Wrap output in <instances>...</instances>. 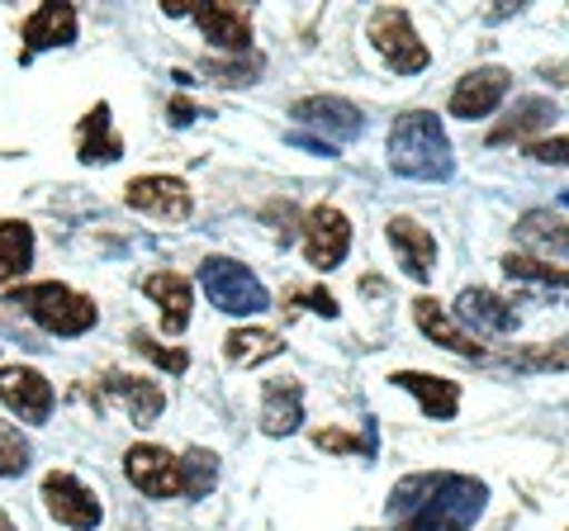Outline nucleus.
Segmentation results:
<instances>
[{
  "label": "nucleus",
  "mask_w": 569,
  "mask_h": 531,
  "mask_svg": "<svg viewBox=\"0 0 569 531\" xmlns=\"http://www.w3.org/2000/svg\"><path fill=\"white\" fill-rule=\"evenodd\" d=\"M104 403H114L123 418H133V428H152L167 409V389L148 375H123V370H104L100 375Z\"/></svg>",
  "instance_id": "7"
},
{
  "label": "nucleus",
  "mask_w": 569,
  "mask_h": 531,
  "mask_svg": "<svg viewBox=\"0 0 569 531\" xmlns=\"http://www.w3.org/2000/svg\"><path fill=\"white\" fill-rule=\"evenodd\" d=\"M0 531H14V522H10V512H0Z\"/></svg>",
  "instance_id": "36"
},
{
  "label": "nucleus",
  "mask_w": 569,
  "mask_h": 531,
  "mask_svg": "<svg viewBox=\"0 0 569 531\" xmlns=\"http://www.w3.org/2000/svg\"><path fill=\"white\" fill-rule=\"evenodd\" d=\"M77 157L81 162H119L123 157V138L114 133L110 123V104H96V110H86V119L77 123Z\"/></svg>",
  "instance_id": "22"
},
{
  "label": "nucleus",
  "mask_w": 569,
  "mask_h": 531,
  "mask_svg": "<svg viewBox=\"0 0 569 531\" xmlns=\"http://www.w3.org/2000/svg\"><path fill=\"white\" fill-rule=\"evenodd\" d=\"M295 309H313V313H323V318H337V299H332L323 285H313V290H290V294H284V313H295Z\"/></svg>",
  "instance_id": "32"
},
{
  "label": "nucleus",
  "mask_w": 569,
  "mask_h": 531,
  "mask_svg": "<svg viewBox=\"0 0 569 531\" xmlns=\"http://www.w3.org/2000/svg\"><path fill=\"white\" fill-rule=\"evenodd\" d=\"M503 365L512 370H569V342H537V347H518L508 351Z\"/></svg>",
  "instance_id": "27"
},
{
  "label": "nucleus",
  "mask_w": 569,
  "mask_h": 531,
  "mask_svg": "<svg viewBox=\"0 0 569 531\" xmlns=\"http://www.w3.org/2000/svg\"><path fill=\"white\" fill-rule=\"evenodd\" d=\"M508 91H512V72H508V67H475V72H466L456 81L451 114L456 119H485V114H493L498 104H503Z\"/></svg>",
  "instance_id": "11"
},
{
  "label": "nucleus",
  "mask_w": 569,
  "mask_h": 531,
  "mask_svg": "<svg viewBox=\"0 0 569 531\" xmlns=\"http://www.w3.org/2000/svg\"><path fill=\"white\" fill-rule=\"evenodd\" d=\"M413 318H418V328L432 338L437 347H447V351H456V357H466V361H485L489 357V347L475 338V332H466L451 318V309H441L432 294H422V299H413Z\"/></svg>",
  "instance_id": "15"
},
{
  "label": "nucleus",
  "mask_w": 569,
  "mask_h": 531,
  "mask_svg": "<svg viewBox=\"0 0 569 531\" xmlns=\"http://www.w3.org/2000/svg\"><path fill=\"white\" fill-rule=\"evenodd\" d=\"M290 114L299 123H309V129H323L328 143H347V138H361L366 129V114L342 96H305V100H295Z\"/></svg>",
  "instance_id": "14"
},
{
  "label": "nucleus",
  "mask_w": 569,
  "mask_h": 531,
  "mask_svg": "<svg viewBox=\"0 0 569 531\" xmlns=\"http://www.w3.org/2000/svg\"><path fill=\"white\" fill-rule=\"evenodd\" d=\"M167 14H190L204 29L209 43H219L223 52H247L252 43V14L242 6H200V0H167Z\"/></svg>",
  "instance_id": "9"
},
{
  "label": "nucleus",
  "mask_w": 569,
  "mask_h": 531,
  "mask_svg": "<svg viewBox=\"0 0 569 531\" xmlns=\"http://www.w3.org/2000/svg\"><path fill=\"white\" fill-rule=\"evenodd\" d=\"M123 200H129L133 209H142V214L171 219V223L190 219V209H194L190 186L176 181V176H138V181L123 186Z\"/></svg>",
  "instance_id": "12"
},
{
  "label": "nucleus",
  "mask_w": 569,
  "mask_h": 531,
  "mask_svg": "<svg viewBox=\"0 0 569 531\" xmlns=\"http://www.w3.org/2000/svg\"><path fill=\"white\" fill-rule=\"evenodd\" d=\"M466 328H485L493 332V338H503V332L518 328V313H512L508 299H498L493 290H466L456 299V309H451Z\"/></svg>",
  "instance_id": "23"
},
{
  "label": "nucleus",
  "mask_w": 569,
  "mask_h": 531,
  "mask_svg": "<svg viewBox=\"0 0 569 531\" xmlns=\"http://www.w3.org/2000/svg\"><path fill=\"white\" fill-rule=\"evenodd\" d=\"M0 403L24 422H48L52 418V384L33 365H0Z\"/></svg>",
  "instance_id": "13"
},
{
  "label": "nucleus",
  "mask_w": 569,
  "mask_h": 531,
  "mask_svg": "<svg viewBox=\"0 0 569 531\" xmlns=\"http://www.w3.org/2000/svg\"><path fill=\"white\" fill-rule=\"evenodd\" d=\"M351 252V219L337 204H313L305 214V257L318 271L342 266Z\"/></svg>",
  "instance_id": "8"
},
{
  "label": "nucleus",
  "mask_w": 569,
  "mask_h": 531,
  "mask_svg": "<svg viewBox=\"0 0 569 531\" xmlns=\"http://www.w3.org/2000/svg\"><path fill=\"white\" fill-rule=\"evenodd\" d=\"M123 474L133 480L142 499H190V465L186 455H171L167 447L138 441L123 451Z\"/></svg>",
  "instance_id": "4"
},
{
  "label": "nucleus",
  "mask_w": 569,
  "mask_h": 531,
  "mask_svg": "<svg viewBox=\"0 0 569 531\" xmlns=\"http://www.w3.org/2000/svg\"><path fill=\"white\" fill-rule=\"evenodd\" d=\"M142 294L157 299L167 338H181V332L190 328V280H186V275H176V271H152L148 280H142Z\"/></svg>",
  "instance_id": "19"
},
{
  "label": "nucleus",
  "mask_w": 569,
  "mask_h": 531,
  "mask_svg": "<svg viewBox=\"0 0 569 531\" xmlns=\"http://www.w3.org/2000/svg\"><path fill=\"white\" fill-rule=\"evenodd\" d=\"M133 347L148 357L152 365H162V370H171V375H186L190 370V357L181 347H167V342H157V338H148V332H133Z\"/></svg>",
  "instance_id": "30"
},
{
  "label": "nucleus",
  "mask_w": 569,
  "mask_h": 531,
  "mask_svg": "<svg viewBox=\"0 0 569 531\" xmlns=\"http://www.w3.org/2000/svg\"><path fill=\"white\" fill-rule=\"evenodd\" d=\"M280 332L271 328H233L223 338V357L233 361V365H261V361H271L280 357Z\"/></svg>",
  "instance_id": "25"
},
{
  "label": "nucleus",
  "mask_w": 569,
  "mask_h": 531,
  "mask_svg": "<svg viewBox=\"0 0 569 531\" xmlns=\"http://www.w3.org/2000/svg\"><path fill=\"white\" fill-rule=\"evenodd\" d=\"M43 508L71 531H96L100 527V499L67 470H48L43 474Z\"/></svg>",
  "instance_id": "10"
},
{
  "label": "nucleus",
  "mask_w": 569,
  "mask_h": 531,
  "mask_svg": "<svg viewBox=\"0 0 569 531\" xmlns=\"http://www.w3.org/2000/svg\"><path fill=\"white\" fill-rule=\"evenodd\" d=\"M29 470V441L20 428L0 422V480H14V474Z\"/></svg>",
  "instance_id": "29"
},
{
  "label": "nucleus",
  "mask_w": 569,
  "mask_h": 531,
  "mask_svg": "<svg viewBox=\"0 0 569 531\" xmlns=\"http://www.w3.org/2000/svg\"><path fill=\"white\" fill-rule=\"evenodd\" d=\"M503 275H512V280H537V285H560V290H569V271H560L556 261H537V257H527V252H518V257H503Z\"/></svg>",
  "instance_id": "28"
},
{
  "label": "nucleus",
  "mask_w": 569,
  "mask_h": 531,
  "mask_svg": "<svg viewBox=\"0 0 569 531\" xmlns=\"http://www.w3.org/2000/svg\"><path fill=\"white\" fill-rule=\"evenodd\" d=\"M77 43V6H62V0H48L24 20V62L43 48H67Z\"/></svg>",
  "instance_id": "16"
},
{
  "label": "nucleus",
  "mask_w": 569,
  "mask_h": 531,
  "mask_svg": "<svg viewBox=\"0 0 569 531\" xmlns=\"http://www.w3.org/2000/svg\"><path fill=\"white\" fill-rule=\"evenodd\" d=\"M305 422V389L295 380H266L261 389V428L271 437H290Z\"/></svg>",
  "instance_id": "21"
},
{
  "label": "nucleus",
  "mask_w": 569,
  "mask_h": 531,
  "mask_svg": "<svg viewBox=\"0 0 569 531\" xmlns=\"http://www.w3.org/2000/svg\"><path fill=\"white\" fill-rule=\"evenodd\" d=\"M194 119H200V110H194L190 100L176 96V100H171V123H176V129H186V123H194Z\"/></svg>",
  "instance_id": "34"
},
{
  "label": "nucleus",
  "mask_w": 569,
  "mask_h": 531,
  "mask_svg": "<svg viewBox=\"0 0 569 531\" xmlns=\"http://www.w3.org/2000/svg\"><path fill=\"white\" fill-rule=\"evenodd\" d=\"M366 33H370V43H376V52H380L389 67H395L399 77H418L422 67L432 62L427 43L413 33V20H408V10H399V6H380L376 14H370Z\"/></svg>",
  "instance_id": "6"
},
{
  "label": "nucleus",
  "mask_w": 569,
  "mask_h": 531,
  "mask_svg": "<svg viewBox=\"0 0 569 531\" xmlns=\"http://www.w3.org/2000/svg\"><path fill=\"white\" fill-rule=\"evenodd\" d=\"M389 167L408 181H447L456 171L451 138L432 110H403L389 129Z\"/></svg>",
  "instance_id": "2"
},
{
  "label": "nucleus",
  "mask_w": 569,
  "mask_h": 531,
  "mask_svg": "<svg viewBox=\"0 0 569 531\" xmlns=\"http://www.w3.org/2000/svg\"><path fill=\"white\" fill-rule=\"evenodd\" d=\"M395 384L403 389V394H413L422 403L427 418H456L460 413V384L447 380V375H422V370H399Z\"/></svg>",
  "instance_id": "20"
},
{
  "label": "nucleus",
  "mask_w": 569,
  "mask_h": 531,
  "mask_svg": "<svg viewBox=\"0 0 569 531\" xmlns=\"http://www.w3.org/2000/svg\"><path fill=\"white\" fill-rule=\"evenodd\" d=\"M527 157H537V162H550V167H569V133L531 138V143H527Z\"/></svg>",
  "instance_id": "33"
},
{
  "label": "nucleus",
  "mask_w": 569,
  "mask_h": 531,
  "mask_svg": "<svg viewBox=\"0 0 569 531\" xmlns=\"http://www.w3.org/2000/svg\"><path fill=\"white\" fill-rule=\"evenodd\" d=\"M485 499L489 489L475 474L427 470L395 484L389 512H395V531H470L485 512Z\"/></svg>",
  "instance_id": "1"
},
{
  "label": "nucleus",
  "mask_w": 569,
  "mask_h": 531,
  "mask_svg": "<svg viewBox=\"0 0 569 531\" xmlns=\"http://www.w3.org/2000/svg\"><path fill=\"white\" fill-rule=\"evenodd\" d=\"M389 247L399 252V266L413 280H427L432 275V266H437V238L427 233L422 223H413V219H389Z\"/></svg>",
  "instance_id": "18"
},
{
  "label": "nucleus",
  "mask_w": 569,
  "mask_h": 531,
  "mask_svg": "<svg viewBox=\"0 0 569 531\" xmlns=\"http://www.w3.org/2000/svg\"><path fill=\"white\" fill-rule=\"evenodd\" d=\"M6 304L24 309L43 332H52V338H81V332H91L96 318H100L91 294H81L71 285H58V280L14 285V290H6Z\"/></svg>",
  "instance_id": "3"
},
{
  "label": "nucleus",
  "mask_w": 569,
  "mask_h": 531,
  "mask_svg": "<svg viewBox=\"0 0 569 531\" xmlns=\"http://www.w3.org/2000/svg\"><path fill=\"white\" fill-rule=\"evenodd\" d=\"M200 285H204L213 309H223V313H233V318H252V313L266 309V285H261L252 271H247L242 261H233V257H204Z\"/></svg>",
  "instance_id": "5"
},
{
  "label": "nucleus",
  "mask_w": 569,
  "mask_h": 531,
  "mask_svg": "<svg viewBox=\"0 0 569 531\" xmlns=\"http://www.w3.org/2000/svg\"><path fill=\"white\" fill-rule=\"evenodd\" d=\"M550 119H556V104H550L546 96H522V100L508 110V119L489 129V143H493V148H498V143H527V138L537 133V129H546Z\"/></svg>",
  "instance_id": "24"
},
{
  "label": "nucleus",
  "mask_w": 569,
  "mask_h": 531,
  "mask_svg": "<svg viewBox=\"0 0 569 531\" xmlns=\"http://www.w3.org/2000/svg\"><path fill=\"white\" fill-rule=\"evenodd\" d=\"M290 143H299V148H309V152H323V157H337V148L328 143V138H309V133H290Z\"/></svg>",
  "instance_id": "35"
},
{
  "label": "nucleus",
  "mask_w": 569,
  "mask_h": 531,
  "mask_svg": "<svg viewBox=\"0 0 569 531\" xmlns=\"http://www.w3.org/2000/svg\"><path fill=\"white\" fill-rule=\"evenodd\" d=\"M512 233H518V242L527 247V257H537V261L569 257V223L560 214H550V209H531V214H522Z\"/></svg>",
  "instance_id": "17"
},
{
  "label": "nucleus",
  "mask_w": 569,
  "mask_h": 531,
  "mask_svg": "<svg viewBox=\"0 0 569 531\" xmlns=\"http://www.w3.org/2000/svg\"><path fill=\"white\" fill-rule=\"evenodd\" d=\"M33 261V228L24 219H0V280L24 275Z\"/></svg>",
  "instance_id": "26"
},
{
  "label": "nucleus",
  "mask_w": 569,
  "mask_h": 531,
  "mask_svg": "<svg viewBox=\"0 0 569 531\" xmlns=\"http://www.w3.org/2000/svg\"><path fill=\"white\" fill-rule=\"evenodd\" d=\"M313 447L332 451V455H370V437H356V432H342V428H318Z\"/></svg>",
  "instance_id": "31"
}]
</instances>
